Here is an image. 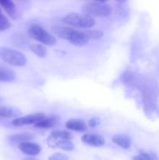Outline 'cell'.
<instances>
[{
	"label": "cell",
	"instance_id": "obj_1",
	"mask_svg": "<svg viewBox=\"0 0 159 160\" xmlns=\"http://www.w3.org/2000/svg\"><path fill=\"white\" fill-rule=\"evenodd\" d=\"M52 31L56 36L62 39L68 40L76 46H84L90 41L84 31H80L70 27L56 26L52 28Z\"/></svg>",
	"mask_w": 159,
	"mask_h": 160
},
{
	"label": "cell",
	"instance_id": "obj_2",
	"mask_svg": "<svg viewBox=\"0 0 159 160\" xmlns=\"http://www.w3.org/2000/svg\"><path fill=\"white\" fill-rule=\"evenodd\" d=\"M82 12L90 17H108L112 12V6L109 3L101 1H91L82 6Z\"/></svg>",
	"mask_w": 159,
	"mask_h": 160
},
{
	"label": "cell",
	"instance_id": "obj_3",
	"mask_svg": "<svg viewBox=\"0 0 159 160\" xmlns=\"http://www.w3.org/2000/svg\"><path fill=\"white\" fill-rule=\"evenodd\" d=\"M0 59L13 67H23L26 63L24 54L9 47H0Z\"/></svg>",
	"mask_w": 159,
	"mask_h": 160
},
{
	"label": "cell",
	"instance_id": "obj_4",
	"mask_svg": "<svg viewBox=\"0 0 159 160\" xmlns=\"http://www.w3.org/2000/svg\"><path fill=\"white\" fill-rule=\"evenodd\" d=\"M62 21L65 24L75 27L79 28H93L95 25L94 19L90 16L85 14H79L76 12H71L68 15L65 16L62 18Z\"/></svg>",
	"mask_w": 159,
	"mask_h": 160
},
{
	"label": "cell",
	"instance_id": "obj_5",
	"mask_svg": "<svg viewBox=\"0 0 159 160\" xmlns=\"http://www.w3.org/2000/svg\"><path fill=\"white\" fill-rule=\"evenodd\" d=\"M28 35L34 40L45 45H54L56 43V38L54 35L37 24H32L27 29Z\"/></svg>",
	"mask_w": 159,
	"mask_h": 160
},
{
	"label": "cell",
	"instance_id": "obj_6",
	"mask_svg": "<svg viewBox=\"0 0 159 160\" xmlns=\"http://www.w3.org/2000/svg\"><path fill=\"white\" fill-rule=\"evenodd\" d=\"M45 117V114L43 113H34L31 115H26L25 117H17L12 121V124L14 127H21L25 125L34 124L38 123Z\"/></svg>",
	"mask_w": 159,
	"mask_h": 160
},
{
	"label": "cell",
	"instance_id": "obj_7",
	"mask_svg": "<svg viewBox=\"0 0 159 160\" xmlns=\"http://www.w3.org/2000/svg\"><path fill=\"white\" fill-rule=\"evenodd\" d=\"M73 138V135L70 131L63 130H55L51 131L48 138V145L51 148L55 147V143L59 140H71Z\"/></svg>",
	"mask_w": 159,
	"mask_h": 160
},
{
	"label": "cell",
	"instance_id": "obj_8",
	"mask_svg": "<svg viewBox=\"0 0 159 160\" xmlns=\"http://www.w3.org/2000/svg\"><path fill=\"white\" fill-rule=\"evenodd\" d=\"M81 141L87 145L93 147L103 146L105 143L104 138L101 135L93 133H87L84 134L81 138Z\"/></svg>",
	"mask_w": 159,
	"mask_h": 160
},
{
	"label": "cell",
	"instance_id": "obj_9",
	"mask_svg": "<svg viewBox=\"0 0 159 160\" xmlns=\"http://www.w3.org/2000/svg\"><path fill=\"white\" fill-rule=\"evenodd\" d=\"M18 148L23 154L28 156H37L40 153L41 147L38 144L33 143L31 142H23L18 145Z\"/></svg>",
	"mask_w": 159,
	"mask_h": 160
},
{
	"label": "cell",
	"instance_id": "obj_10",
	"mask_svg": "<svg viewBox=\"0 0 159 160\" xmlns=\"http://www.w3.org/2000/svg\"><path fill=\"white\" fill-rule=\"evenodd\" d=\"M0 6L12 20H19L20 13L17 11L16 5L13 2L10 0H0Z\"/></svg>",
	"mask_w": 159,
	"mask_h": 160
},
{
	"label": "cell",
	"instance_id": "obj_11",
	"mask_svg": "<svg viewBox=\"0 0 159 160\" xmlns=\"http://www.w3.org/2000/svg\"><path fill=\"white\" fill-rule=\"evenodd\" d=\"M112 141L115 145H118L123 149H129L131 146V141L130 136L126 134H117L112 136Z\"/></svg>",
	"mask_w": 159,
	"mask_h": 160
},
{
	"label": "cell",
	"instance_id": "obj_12",
	"mask_svg": "<svg viewBox=\"0 0 159 160\" xmlns=\"http://www.w3.org/2000/svg\"><path fill=\"white\" fill-rule=\"evenodd\" d=\"M65 128L76 132H84L87 131V124L82 120L71 119L65 123Z\"/></svg>",
	"mask_w": 159,
	"mask_h": 160
},
{
	"label": "cell",
	"instance_id": "obj_13",
	"mask_svg": "<svg viewBox=\"0 0 159 160\" xmlns=\"http://www.w3.org/2000/svg\"><path fill=\"white\" fill-rule=\"evenodd\" d=\"M20 112L14 108L9 106H0V120L12 118L20 115Z\"/></svg>",
	"mask_w": 159,
	"mask_h": 160
},
{
	"label": "cell",
	"instance_id": "obj_14",
	"mask_svg": "<svg viewBox=\"0 0 159 160\" xmlns=\"http://www.w3.org/2000/svg\"><path fill=\"white\" fill-rule=\"evenodd\" d=\"M15 73L12 70L0 67V82H11L15 80Z\"/></svg>",
	"mask_w": 159,
	"mask_h": 160
},
{
	"label": "cell",
	"instance_id": "obj_15",
	"mask_svg": "<svg viewBox=\"0 0 159 160\" xmlns=\"http://www.w3.org/2000/svg\"><path fill=\"white\" fill-rule=\"evenodd\" d=\"M57 124V120L55 117H45L43 120L39 121L38 123H36L34 126L36 128H42V129H48V128H54L55 125Z\"/></svg>",
	"mask_w": 159,
	"mask_h": 160
},
{
	"label": "cell",
	"instance_id": "obj_16",
	"mask_svg": "<svg viewBox=\"0 0 159 160\" xmlns=\"http://www.w3.org/2000/svg\"><path fill=\"white\" fill-rule=\"evenodd\" d=\"M9 142H13V143H23V142H30L31 139H33V137L31 134H15L8 137Z\"/></svg>",
	"mask_w": 159,
	"mask_h": 160
},
{
	"label": "cell",
	"instance_id": "obj_17",
	"mask_svg": "<svg viewBox=\"0 0 159 160\" xmlns=\"http://www.w3.org/2000/svg\"><path fill=\"white\" fill-rule=\"evenodd\" d=\"M31 50L40 58L45 57L47 54L46 48L43 45H41V44H33V45H31Z\"/></svg>",
	"mask_w": 159,
	"mask_h": 160
},
{
	"label": "cell",
	"instance_id": "obj_18",
	"mask_svg": "<svg viewBox=\"0 0 159 160\" xmlns=\"http://www.w3.org/2000/svg\"><path fill=\"white\" fill-rule=\"evenodd\" d=\"M56 147L67 152H71L74 149V145L70 140L57 141L55 143V148Z\"/></svg>",
	"mask_w": 159,
	"mask_h": 160
},
{
	"label": "cell",
	"instance_id": "obj_19",
	"mask_svg": "<svg viewBox=\"0 0 159 160\" xmlns=\"http://www.w3.org/2000/svg\"><path fill=\"white\" fill-rule=\"evenodd\" d=\"M85 34L88 37L89 40H99L104 35V33L99 30H86Z\"/></svg>",
	"mask_w": 159,
	"mask_h": 160
},
{
	"label": "cell",
	"instance_id": "obj_20",
	"mask_svg": "<svg viewBox=\"0 0 159 160\" xmlns=\"http://www.w3.org/2000/svg\"><path fill=\"white\" fill-rule=\"evenodd\" d=\"M11 27V23L9 22V19L2 13L0 8V31L8 30Z\"/></svg>",
	"mask_w": 159,
	"mask_h": 160
},
{
	"label": "cell",
	"instance_id": "obj_21",
	"mask_svg": "<svg viewBox=\"0 0 159 160\" xmlns=\"http://www.w3.org/2000/svg\"><path fill=\"white\" fill-rule=\"evenodd\" d=\"M140 156L144 158L146 160H158V158L154 153L151 152L140 151Z\"/></svg>",
	"mask_w": 159,
	"mask_h": 160
},
{
	"label": "cell",
	"instance_id": "obj_22",
	"mask_svg": "<svg viewBox=\"0 0 159 160\" xmlns=\"http://www.w3.org/2000/svg\"><path fill=\"white\" fill-rule=\"evenodd\" d=\"M68 156L61 152H55L49 156L48 160H68Z\"/></svg>",
	"mask_w": 159,
	"mask_h": 160
},
{
	"label": "cell",
	"instance_id": "obj_23",
	"mask_svg": "<svg viewBox=\"0 0 159 160\" xmlns=\"http://www.w3.org/2000/svg\"><path fill=\"white\" fill-rule=\"evenodd\" d=\"M101 123V120H100L99 118L98 117H94V118L90 119L88 121V125L90 127V128H96L98 125Z\"/></svg>",
	"mask_w": 159,
	"mask_h": 160
},
{
	"label": "cell",
	"instance_id": "obj_24",
	"mask_svg": "<svg viewBox=\"0 0 159 160\" xmlns=\"http://www.w3.org/2000/svg\"><path fill=\"white\" fill-rule=\"evenodd\" d=\"M132 160H146V159L140 156H136L132 157Z\"/></svg>",
	"mask_w": 159,
	"mask_h": 160
},
{
	"label": "cell",
	"instance_id": "obj_25",
	"mask_svg": "<svg viewBox=\"0 0 159 160\" xmlns=\"http://www.w3.org/2000/svg\"><path fill=\"white\" fill-rule=\"evenodd\" d=\"M23 160H36L35 159H34V158H32V157H26V158H24V159H23Z\"/></svg>",
	"mask_w": 159,
	"mask_h": 160
},
{
	"label": "cell",
	"instance_id": "obj_26",
	"mask_svg": "<svg viewBox=\"0 0 159 160\" xmlns=\"http://www.w3.org/2000/svg\"><path fill=\"white\" fill-rule=\"evenodd\" d=\"M2 102V98H1V97H0V102Z\"/></svg>",
	"mask_w": 159,
	"mask_h": 160
}]
</instances>
